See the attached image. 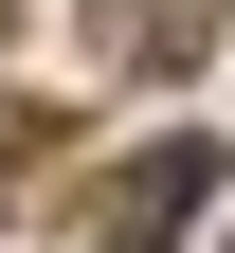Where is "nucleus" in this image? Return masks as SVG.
Wrapping results in <instances>:
<instances>
[{
  "mask_svg": "<svg viewBox=\"0 0 235 253\" xmlns=\"http://www.w3.org/2000/svg\"><path fill=\"white\" fill-rule=\"evenodd\" d=\"M217 181H235V145H217V126H163V145H127V163L91 181V253H163L199 199H217Z\"/></svg>",
  "mask_w": 235,
  "mask_h": 253,
  "instance_id": "nucleus-1",
  "label": "nucleus"
}]
</instances>
